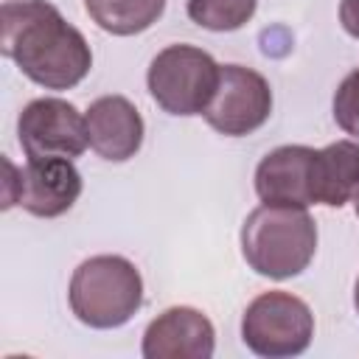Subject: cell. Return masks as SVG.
I'll list each match as a JSON object with an SVG mask.
<instances>
[{"label":"cell","instance_id":"6da1fadb","mask_svg":"<svg viewBox=\"0 0 359 359\" xmlns=\"http://www.w3.org/2000/svg\"><path fill=\"white\" fill-rule=\"evenodd\" d=\"M0 50L45 90H70L93 67L84 34L48 0H6L0 6Z\"/></svg>","mask_w":359,"mask_h":359},{"label":"cell","instance_id":"7a4b0ae2","mask_svg":"<svg viewBox=\"0 0 359 359\" xmlns=\"http://www.w3.org/2000/svg\"><path fill=\"white\" fill-rule=\"evenodd\" d=\"M317 252V224L306 208L258 205L241 224V255L264 278L286 280L309 269Z\"/></svg>","mask_w":359,"mask_h":359},{"label":"cell","instance_id":"3957f363","mask_svg":"<svg viewBox=\"0 0 359 359\" xmlns=\"http://www.w3.org/2000/svg\"><path fill=\"white\" fill-rule=\"evenodd\" d=\"M70 311L90 328H118L143 306V278L123 255H93L73 269Z\"/></svg>","mask_w":359,"mask_h":359},{"label":"cell","instance_id":"277c9868","mask_svg":"<svg viewBox=\"0 0 359 359\" xmlns=\"http://www.w3.org/2000/svg\"><path fill=\"white\" fill-rule=\"evenodd\" d=\"M216 59L196 45H168L163 48L146 70L149 95L168 115H202L219 87Z\"/></svg>","mask_w":359,"mask_h":359},{"label":"cell","instance_id":"5b68a950","mask_svg":"<svg viewBox=\"0 0 359 359\" xmlns=\"http://www.w3.org/2000/svg\"><path fill=\"white\" fill-rule=\"evenodd\" d=\"M314 337V314L292 292H261L241 317V339L255 356H300Z\"/></svg>","mask_w":359,"mask_h":359},{"label":"cell","instance_id":"8992f818","mask_svg":"<svg viewBox=\"0 0 359 359\" xmlns=\"http://www.w3.org/2000/svg\"><path fill=\"white\" fill-rule=\"evenodd\" d=\"M11 177L3 188V208L20 205L25 213L39 219H56L67 213L81 196V174L67 157L28 160L22 168H14L6 160Z\"/></svg>","mask_w":359,"mask_h":359},{"label":"cell","instance_id":"52a82bcc","mask_svg":"<svg viewBox=\"0 0 359 359\" xmlns=\"http://www.w3.org/2000/svg\"><path fill=\"white\" fill-rule=\"evenodd\" d=\"M272 115L269 81L244 65H222L219 87L202 118L224 137H244L261 129Z\"/></svg>","mask_w":359,"mask_h":359},{"label":"cell","instance_id":"ba28073f","mask_svg":"<svg viewBox=\"0 0 359 359\" xmlns=\"http://www.w3.org/2000/svg\"><path fill=\"white\" fill-rule=\"evenodd\" d=\"M17 140L28 160H76L90 146L84 115L65 98H34L17 118Z\"/></svg>","mask_w":359,"mask_h":359},{"label":"cell","instance_id":"9c48e42d","mask_svg":"<svg viewBox=\"0 0 359 359\" xmlns=\"http://www.w3.org/2000/svg\"><path fill=\"white\" fill-rule=\"evenodd\" d=\"M216 351L213 323L191 306H171L146 331L140 353L146 359H210Z\"/></svg>","mask_w":359,"mask_h":359},{"label":"cell","instance_id":"30bf717a","mask_svg":"<svg viewBox=\"0 0 359 359\" xmlns=\"http://www.w3.org/2000/svg\"><path fill=\"white\" fill-rule=\"evenodd\" d=\"M314 151L311 146H278L255 168V194L266 205H314Z\"/></svg>","mask_w":359,"mask_h":359},{"label":"cell","instance_id":"8fae6325","mask_svg":"<svg viewBox=\"0 0 359 359\" xmlns=\"http://www.w3.org/2000/svg\"><path fill=\"white\" fill-rule=\"evenodd\" d=\"M84 121L90 149L109 163H126L143 146V118L137 107L123 95L95 98L87 107Z\"/></svg>","mask_w":359,"mask_h":359},{"label":"cell","instance_id":"7c38bea8","mask_svg":"<svg viewBox=\"0 0 359 359\" xmlns=\"http://www.w3.org/2000/svg\"><path fill=\"white\" fill-rule=\"evenodd\" d=\"M359 191V143L337 140L314 151V205L342 208Z\"/></svg>","mask_w":359,"mask_h":359},{"label":"cell","instance_id":"4fadbf2b","mask_svg":"<svg viewBox=\"0 0 359 359\" xmlns=\"http://www.w3.org/2000/svg\"><path fill=\"white\" fill-rule=\"evenodd\" d=\"M84 8L101 31L135 36L163 17L165 0H84Z\"/></svg>","mask_w":359,"mask_h":359},{"label":"cell","instance_id":"5bb4252c","mask_svg":"<svg viewBox=\"0 0 359 359\" xmlns=\"http://www.w3.org/2000/svg\"><path fill=\"white\" fill-rule=\"evenodd\" d=\"M255 8H258V0H188L185 3L188 20L216 34L238 31L252 20Z\"/></svg>","mask_w":359,"mask_h":359},{"label":"cell","instance_id":"9a60e30c","mask_svg":"<svg viewBox=\"0 0 359 359\" xmlns=\"http://www.w3.org/2000/svg\"><path fill=\"white\" fill-rule=\"evenodd\" d=\"M331 109H334L337 126L345 135H351V137L359 140V67L351 70L339 81V87L334 93V101H331Z\"/></svg>","mask_w":359,"mask_h":359},{"label":"cell","instance_id":"2e32d148","mask_svg":"<svg viewBox=\"0 0 359 359\" xmlns=\"http://www.w3.org/2000/svg\"><path fill=\"white\" fill-rule=\"evenodd\" d=\"M339 22H342L345 34L359 39V0H342L339 3Z\"/></svg>","mask_w":359,"mask_h":359},{"label":"cell","instance_id":"e0dca14e","mask_svg":"<svg viewBox=\"0 0 359 359\" xmlns=\"http://www.w3.org/2000/svg\"><path fill=\"white\" fill-rule=\"evenodd\" d=\"M353 306H356V314H359V278H356V286H353Z\"/></svg>","mask_w":359,"mask_h":359},{"label":"cell","instance_id":"ac0fdd59","mask_svg":"<svg viewBox=\"0 0 359 359\" xmlns=\"http://www.w3.org/2000/svg\"><path fill=\"white\" fill-rule=\"evenodd\" d=\"M353 210H356V216H359V191L353 194Z\"/></svg>","mask_w":359,"mask_h":359}]
</instances>
